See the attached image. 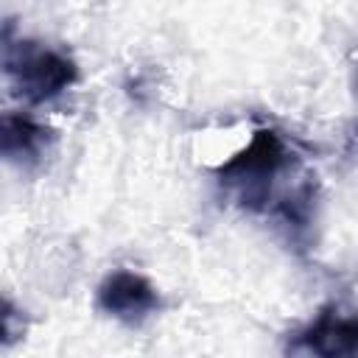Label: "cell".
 <instances>
[{
	"label": "cell",
	"instance_id": "obj_4",
	"mask_svg": "<svg viewBox=\"0 0 358 358\" xmlns=\"http://www.w3.org/2000/svg\"><path fill=\"white\" fill-rule=\"evenodd\" d=\"M294 352L310 355H358V313H341L336 308H324L288 347Z\"/></svg>",
	"mask_w": 358,
	"mask_h": 358
},
{
	"label": "cell",
	"instance_id": "obj_2",
	"mask_svg": "<svg viewBox=\"0 0 358 358\" xmlns=\"http://www.w3.org/2000/svg\"><path fill=\"white\" fill-rule=\"evenodd\" d=\"M3 70L14 92L28 103H48L78 81V64L62 50L31 39H11V25L3 34Z\"/></svg>",
	"mask_w": 358,
	"mask_h": 358
},
{
	"label": "cell",
	"instance_id": "obj_5",
	"mask_svg": "<svg viewBox=\"0 0 358 358\" xmlns=\"http://www.w3.org/2000/svg\"><path fill=\"white\" fill-rule=\"evenodd\" d=\"M53 131L25 112H6L0 126V151L8 162L34 165L50 145Z\"/></svg>",
	"mask_w": 358,
	"mask_h": 358
},
{
	"label": "cell",
	"instance_id": "obj_7",
	"mask_svg": "<svg viewBox=\"0 0 358 358\" xmlns=\"http://www.w3.org/2000/svg\"><path fill=\"white\" fill-rule=\"evenodd\" d=\"M17 316H20V310L14 308V302H11V299H6V302H3V324H6V338H3V341H6V347H8V344H14V341L22 336V330H25V324H22V322L17 324Z\"/></svg>",
	"mask_w": 358,
	"mask_h": 358
},
{
	"label": "cell",
	"instance_id": "obj_3",
	"mask_svg": "<svg viewBox=\"0 0 358 358\" xmlns=\"http://www.w3.org/2000/svg\"><path fill=\"white\" fill-rule=\"evenodd\" d=\"M95 302L103 313H109L120 322H129V324L143 322L162 305L157 288L143 274L129 271V268H117V271L106 274V280L98 285Z\"/></svg>",
	"mask_w": 358,
	"mask_h": 358
},
{
	"label": "cell",
	"instance_id": "obj_6",
	"mask_svg": "<svg viewBox=\"0 0 358 358\" xmlns=\"http://www.w3.org/2000/svg\"><path fill=\"white\" fill-rule=\"evenodd\" d=\"M313 199H316V185H313V179H305L291 193H285L282 199L274 201V207H271L274 218L285 229L302 235L310 227V218H313Z\"/></svg>",
	"mask_w": 358,
	"mask_h": 358
},
{
	"label": "cell",
	"instance_id": "obj_1",
	"mask_svg": "<svg viewBox=\"0 0 358 358\" xmlns=\"http://www.w3.org/2000/svg\"><path fill=\"white\" fill-rule=\"evenodd\" d=\"M288 162L291 154L282 137L274 129H257L238 154L215 168V176L224 187L235 190L241 207L260 213L268 207L274 179L288 168Z\"/></svg>",
	"mask_w": 358,
	"mask_h": 358
}]
</instances>
